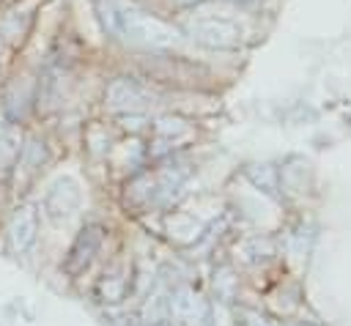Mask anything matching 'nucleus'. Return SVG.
Listing matches in <instances>:
<instances>
[{
    "label": "nucleus",
    "instance_id": "nucleus-1",
    "mask_svg": "<svg viewBox=\"0 0 351 326\" xmlns=\"http://www.w3.org/2000/svg\"><path fill=\"white\" fill-rule=\"evenodd\" d=\"M110 14V25L134 44H145V47H173L178 41L176 30L165 22H159L151 14L137 11L134 5H107Z\"/></svg>",
    "mask_w": 351,
    "mask_h": 326
},
{
    "label": "nucleus",
    "instance_id": "nucleus-2",
    "mask_svg": "<svg viewBox=\"0 0 351 326\" xmlns=\"http://www.w3.org/2000/svg\"><path fill=\"white\" fill-rule=\"evenodd\" d=\"M189 33L208 47H233L241 36L236 22H230L225 16H206V14H200L189 22Z\"/></svg>",
    "mask_w": 351,
    "mask_h": 326
},
{
    "label": "nucleus",
    "instance_id": "nucleus-3",
    "mask_svg": "<svg viewBox=\"0 0 351 326\" xmlns=\"http://www.w3.org/2000/svg\"><path fill=\"white\" fill-rule=\"evenodd\" d=\"M38 236V211L33 205H22L14 211L8 222V249L14 255H25Z\"/></svg>",
    "mask_w": 351,
    "mask_h": 326
},
{
    "label": "nucleus",
    "instance_id": "nucleus-4",
    "mask_svg": "<svg viewBox=\"0 0 351 326\" xmlns=\"http://www.w3.org/2000/svg\"><path fill=\"white\" fill-rule=\"evenodd\" d=\"M22 153V137L14 126H0V170H8Z\"/></svg>",
    "mask_w": 351,
    "mask_h": 326
},
{
    "label": "nucleus",
    "instance_id": "nucleus-5",
    "mask_svg": "<svg viewBox=\"0 0 351 326\" xmlns=\"http://www.w3.org/2000/svg\"><path fill=\"white\" fill-rule=\"evenodd\" d=\"M0 30H3V36L8 38V41H19L22 36H25V30H27V22L25 25H19V11H11L3 22H0Z\"/></svg>",
    "mask_w": 351,
    "mask_h": 326
},
{
    "label": "nucleus",
    "instance_id": "nucleus-6",
    "mask_svg": "<svg viewBox=\"0 0 351 326\" xmlns=\"http://www.w3.org/2000/svg\"><path fill=\"white\" fill-rule=\"evenodd\" d=\"M176 5H195V3H200V0H173Z\"/></svg>",
    "mask_w": 351,
    "mask_h": 326
},
{
    "label": "nucleus",
    "instance_id": "nucleus-7",
    "mask_svg": "<svg viewBox=\"0 0 351 326\" xmlns=\"http://www.w3.org/2000/svg\"><path fill=\"white\" fill-rule=\"evenodd\" d=\"M239 3H244V0H239Z\"/></svg>",
    "mask_w": 351,
    "mask_h": 326
}]
</instances>
